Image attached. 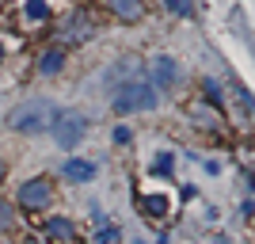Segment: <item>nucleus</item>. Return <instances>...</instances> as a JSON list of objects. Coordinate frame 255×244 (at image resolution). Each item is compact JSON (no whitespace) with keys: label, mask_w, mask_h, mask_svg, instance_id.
I'll return each instance as SVG.
<instances>
[{"label":"nucleus","mask_w":255,"mask_h":244,"mask_svg":"<svg viewBox=\"0 0 255 244\" xmlns=\"http://www.w3.org/2000/svg\"><path fill=\"white\" fill-rule=\"evenodd\" d=\"M57 115H61V107L50 103V99H27V103L11 107L8 126L19 130V134H42V130H50L57 122Z\"/></svg>","instance_id":"obj_1"},{"label":"nucleus","mask_w":255,"mask_h":244,"mask_svg":"<svg viewBox=\"0 0 255 244\" xmlns=\"http://www.w3.org/2000/svg\"><path fill=\"white\" fill-rule=\"evenodd\" d=\"M156 107V88L149 80H126L115 88V111L118 115H133V111H152Z\"/></svg>","instance_id":"obj_2"},{"label":"nucleus","mask_w":255,"mask_h":244,"mask_svg":"<svg viewBox=\"0 0 255 244\" xmlns=\"http://www.w3.org/2000/svg\"><path fill=\"white\" fill-rule=\"evenodd\" d=\"M50 130H53V138H57L61 149H76L80 138H84V130H88V118L80 115V111H61Z\"/></svg>","instance_id":"obj_3"},{"label":"nucleus","mask_w":255,"mask_h":244,"mask_svg":"<svg viewBox=\"0 0 255 244\" xmlns=\"http://www.w3.org/2000/svg\"><path fill=\"white\" fill-rule=\"evenodd\" d=\"M149 84L156 92H171L179 84V61L175 57H152L149 61Z\"/></svg>","instance_id":"obj_4"},{"label":"nucleus","mask_w":255,"mask_h":244,"mask_svg":"<svg viewBox=\"0 0 255 244\" xmlns=\"http://www.w3.org/2000/svg\"><path fill=\"white\" fill-rule=\"evenodd\" d=\"M50 199H53V187H50V180H27L19 187V202L27 206V210H42V206H50Z\"/></svg>","instance_id":"obj_5"},{"label":"nucleus","mask_w":255,"mask_h":244,"mask_svg":"<svg viewBox=\"0 0 255 244\" xmlns=\"http://www.w3.org/2000/svg\"><path fill=\"white\" fill-rule=\"evenodd\" d=\"M61 172L69 176V180H76V183H88L92 176H96V164H92V160H65Z\"/></svg>","instance_id":"obj_6"},{"label":"nucleus","mask_w":255,"mask_h":244,"mask_svg":"<svg viewBox=\"0 0 255 244\" xmlns=\"http://www.w3.org/2000/svg\"><path fill=\"white\" fill-rule=\"evenodd\" d=\"M88 34H92V19H88L84 11H76L73 19H69V27H65V38H69V42H80Z\"/></svg>","instance_id":"obj_7"},{"label":"nucleus","mask_w":255,"mask_h":244,"mask_svg":"<svg viewBox=\"0 0 255 244\" xmlns=\"http://www.w3.org/2000/svg\"><path fill=\"white\" fill-rule=\"evenodd\" d=\"M107 8L118 19H141V0H107Z\"/></svg>","instance_id":"obj_8"},{"label":"nucleus","mask_w":255,"mask_h":244,"mask_svg":"<svg viewBox=\"0 0 255 244\" xmlns=\"http://www.w3.org/2000/svg\"><path fill=\"white\" fill-rule=\"evenodd\" d=\"M46 233L53 237V241H73L76 237V229H73V222H69V218H50V225H46Z\"/></svg>","instance_id":"obj_9"},{"label":"nucleus","mask_w":255,"mask_h":244,"mask_svg":"<svg viewBox=\"0 0 255 244\" xmlns=\"http://www.w3.org/2000/svg\"><path fill=\"white\" fill-rule=\"evenodd\" d=\"M61 65H65V53H61V50H46L42 61H38V73H42V76H53V73H61Z\"/></svg>","instance_id":"obj_10"},{"label":"nucleus","mask_w":255,"mask_h":244,"mask_svg":"<svg viewBox=\"0 0 255 244\" xmlns=\"http://www.w3.org/2000/svg\"><path fill=\"white\" fill-rule=\"evenodd\" d=\"M50 8H46V0H27V19H46Z\"/></svg>","instance_id":"obj_11"},{"label":"nucleus","mask_w":255,"mask_h":244,"mask_svg":"<svg viewBox=\"0 0 255 244\" xmlns=\"http://www.w3.org/2000/svg\"><path fill=\"white\" fill-rule=\"evenodd\" d=\"M164 8H168L171 15H187V11L194 8V0H164Z\"/></svg>","instance_id":"obj_12"},{"label":"nucleus","mask_w":255,"mask_h":244,"mask_svg":"<svg viewBox=\"0 0 255 244\" xmlns=\"http://www.w3.org/2000/svg\"><path fill=\"white\" fill-rule=\"evenodd\" d=\"M145 206H149L152 214H164V210H168V199H160V195H152V199L145 202Z\"/></svg>","instance_id":"obj_13"},{"label":"nucleus","mask_w":255,"mask_h":244,"mask_svg":"<svg viewBox=\"0 0 255 244\" xmlns=\"http://www.w3.org/2000/svg\"><path fill=\"white\" fill-rule=\"evenodd\" d=\"M11 225V210H8V202H0V229H8Z\"/></svg>","instance_id":"obj_14"},{"label":"nucleus","mask_w":255,"mask_h":244,"mask_svg":"<svg viewBox=\"0 0 255 244\" xmlns=\"http://www.w3.org/2000/svg\"><path fill=\"white\" fill-rule=\"evenodd\" d=\"M115 237H118V229H103V233L96 237V244H111V241H115Z\"/></svg>","instance_id":"obj_15"},{"label":"nucleus","mask_w":255,"mask_h":244,"mask_svg":"<svg viewBox=\"0 0 255 244\" xmlns=\"http://www.w3.org/2000/svg\"><path fill=\"white\" fill-rule=\"evenodd\" d=\"M115 141H118V145H126V141H129V130L118 126V130H115Z\"/></svg>","instance_id":"obj_16"},{"label":"nucleus","mask_w":255,"mask_h":244,"mask_svg":"<svg viewBox=\"0 0 255 244\" xmlns=\"http://www.w3.org/2000/svg\"><path fill=\"white\" fill-rule=\"evenodd\" d=\"M168 168H171V157H168V153H164V157L156 160V172H168Z\"/></svg>","instance_id":"obj_17"},{"label":"nucleus","mask_w":255,"mask_h":244,"mask_svg":"<svg viewBox=\"0 0 255 244\" xmlns=\"http://www.w3.org/2000/svg\"><path fill=\"white\" fill-rule=\"evenodd\" d=\"M0 176H4V160H0Z\"/></svg>","instance_id":"obj_18"},{"label":"nucleus","mask_w":255,"mask_h":244,"mask_svg":"<svg viewBox=\"0 0 255 244\" xmlns=\"http://www.w3.org/2000/svg\"><path fill=\"white\" fill-rule=\"evenodd\" d=\"M0 57H4V46H0Z\"/></svg>","instance_id":"obj_19"}]
</instances>
